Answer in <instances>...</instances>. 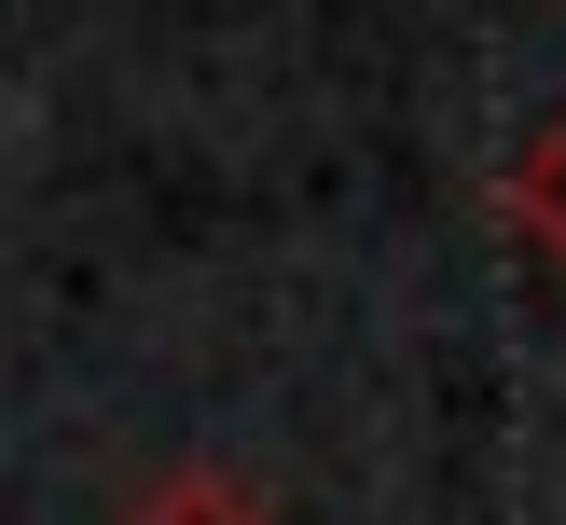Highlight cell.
Wrapping results in <instances>:
<instances>
[{"label":"cell","instance_id":"obj_1","mask_svg":"<svg viewBox=\"0 0 566 525\" xmlns=\"http://www.w3.org/2000/svg\"><path fill=\"white\" fill-rule=\"evenodd\" d=\"M497 235H512L539 276H566V111L525 138L512 166H497Z\"/></svg>","mask_w":566,"mask_h":525},{"label":"cell","instance_id":"obj_2","mask_svg":"<svg viewBox=\"0 0 566 525\" xmlns=\"http://www.w3.org/2000/svg\"><path fill=\"white\" fill-rule=\"evenodd\" d=\"M125 525H276V512L235 484V470H166V484H138Z\"/></svg>","mask_w":566,"mask_h":525}]
</instances>
